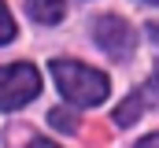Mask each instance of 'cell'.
I'll list each match as a JSON object with an SVG mask.
<instances>
[{
  "instance_id": "6da1fadb",
  "label": "cell",
  "mask_w": 159,
  "mask_h": 148,
  "mask_svg": "<svg viewBox=\"0 0 159 148\" xmlns=\"http://www.w3.org/2000/svg\"><path fill=\"white\" fill-rule=\"evenodd\" d=\"M52 78H56L59 93H63L70 104H78V108H96V104H104V100H107V89H111V81H107L104 71L85 67L78 59H52Z\"/></svg>"
},
{
  "instance_id": "7a4b0ae2",
  "label": "cell",
  "mask_w": 159,
  "mask_h": 148,
  "mask_svg": "<svg viewBox=\"0 0 159 148\" xmlns=\"http://www.w3.org/2000/svg\"><path fill=\"white\" fill-rule=\"evenodd\" d=\"M41 93V74L34 63H7L0 67V111H15Z\"/></svg>"
},
{
  "instance_id": "3957f363",
  "label": "cell",
  "mask_w": 159,
  "mask_h": 148,
  "mask_svg": "<svg viewBox=\"0 0 159 148\" xmlns=\"http://www.w3.org/2000/svg\"><path fill=\"white\" fill-rule=\"evenodd\" d=\"M93 37H96V44H100L107 56H115V59H129L133 48H137V37L129 30V22L119 19V15H100V19L93 22Z\"/></svg>"
},
{
  "instance_id": "277c9868",
  "label": "cell",
  "mask_w": 159,
  "mask_h": 148,
  "mask_svg": "<svg viewBox=\"0 0 159 148\" xmlns=\"http://www.w3.org/2000/svg\"><path fill=\"white\" fill-rule=\"evenodd\" d=\"M152 89H159V78L152 81ZM152 89H137V93H129V96L122 100L119 108H115V126H133V122H137V115L148 108V100H152Z\"/></svg>"
},
{
  "instance_id": "5b68a950",
  "label": "cell",
  "mask_w": 159,
  "mask_h": 148,
  "mask_svg": "<svg viewBox=\"0 0 159 148\" xmlns=\"http://www.w3.org/2000/svg\"><path fill=\"white\" fill-rule=\"evenodd\" d=\"M26 15H30L34 22L56 26V22H63V15H67V4H63V0H26Z\"/></svg>"
},
{
  "instance_id": "8992f818",
  "label": "cell",
  "mask_w": 159,
  "mask_h": 148,
  "mask_svg": "<svg viewBox=\"0 0 159 148\" xmlns=\"http://www.w3.org/2000/svg\"><path fill=\"white\" fill-rule=\"evenodd\" d=\"M7 148H59L56 141H48V137H37L30 126H7Z\"/></svg>"
},
{
  "instance_id": "52a82bcc",
  "label": "cell",
  "mask_w": 159,
  "mask_h": 148,
  "mask_svg": "<svg viewBox=\"0 0 159 148\" xmlns=\"http://www.w3.org/2000/svg\"><path fill=\"white\" fill-rule=\"evenodd\" d=\"M48 122H52V130H59V133H78V115L70 108H52L48 111Z\"/></svg>"
},
{
  "instance_id": "ba28073f",
  "label": "cell",
  "mask_w": 159,
  "mask_h": 148,
  "mask_svg": "<svg viewBox=\"0 0 159 148\" xmlns=\"http://www.w3.org/2000/svg\"><path fill=\"white\" fill-rule=\"evenodd\" d=\"M15 37V19H11V11H7V4L0 0V44H7Z\"/></svg>"
},
{
  "instance_id": "9c48e42d",
  "label": "cell",
  "mask_w": 159,
  "mask_h": 148,
  "mask_svg": "<svg viewBox=\"0 0 159 148\" xmlns=\"http://www.w3.org/2000/svg\"><path fill=\"white\" fill-rule=\"evenodd\" d=\"M133 148H159V133H148L144 141H137Z\"/></svg>"
},
{
  "instance_id": "30bf717a",
  "label": "cell",
  "mask_w": 159,
  "mask_h": 148,
  "mask_svg": "<svg viewBox=\"0 0 159 148\" xmlns=\"http://www.w3.org/2000/svg\"><path fill=\"white\" fill-rule=\"evenodd\" d=\"M144 34H148V37L159 44V22H148V26H144Z\"/></svg>"
},
{
  "instance_id": "8fae6325",
  "label": "cell",
  "mask_w": 159,
  "mask_h": 148,
  "mask_svg": "<svg viewBox=\"0 0 159 148\" xmlns=\"http://www.w3.org/2000/svg\"><path fill=\"white\" fill-rule=\"evenodd\" d=\"M148 4H159V0H148Z\"/></svg>"
}]
</instances>
